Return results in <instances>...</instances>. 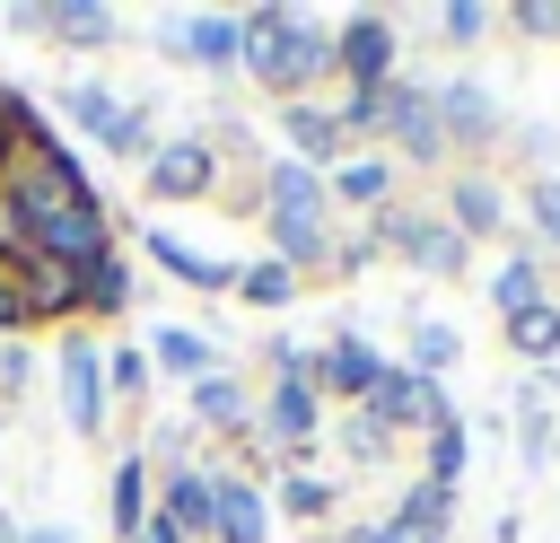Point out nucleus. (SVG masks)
I'll return each mask as SVG.
<instances>
[{
    "label": "nucleus",
    "mask_w": 560,
    "mask_h": 543,
    "mask_svg": "<svg viewBox=\"0 0 560 543\" xmlns=\"http://www.w3.org/2000/svg\"><path fill=\"white\" fill-rule=\"evenodd\" d=\"M254 88H271L280 105H298L324 70H332V26H315L306 9H245V61Z\"/></svg>",
    "instance_id": "1"
},
{
    "label": "nucleus",
    "mask_w": 560,
    "mask_h": 543,
    "mask_svg": "<svg viewBox=\"0 0 560 543\" xmlns=\"http://www.w3.org/2000/svg\"><path fill=\"white\" fill-rule=\"evenodd\" d=\"M262 219H271V245H280L289 272L332 263V193H324L315 166H298V158L262 166Z\"/></svg>",
    "instance_id": "2"
},
{
    "label": "nucleus",
    "mask_w": 560,
    "mask_h": 543,
    "mask_svg": "<svg viewBox=\"0 0 560 543\" xmlns=\"http://www.w3.org/2000/svg\"><path fill=\"white\" fill-rule=\"evenodd\" d=\"M18 254H35V263H61V272H96V263H114V219H105V201H52V210H35V219H18V228H0Z\"/></svg>",
    "instance_id": "3"
},
{
    "label": "nucleus",
    "mask_w": 560,
    "mask_h": 543,
    "mask_svg": "<svg viewBox=\"0 0 560 543\" xmlns=\"http://www.w3.org/2000/svg\"><path fill=\"white\" fill-rule=\"evenodd\" d=\"M219 184V140L210 131H175V140H158V158L140 166V193L149 201H201Z\"/></svg>",
    "instance_id": "4"
},
{
    "label": "nucleus",
    "mask_w": 560,
    "mask_h": 543,
    "mask_svg": "<svg viewBox=\"0 0 560 543\" xmlns=\"http://www.w3.org/2000/svg\"><path fill=\"white\" fill-rule=\"evenodd\" d=\"M376 114H385V131L402 140V158H420V166H438V158H446L438 88H420V79H385V88H376Z\"/></svg>",
    "instance_id": "5"
},
{
    "label": "nucleus",
    "mask_w": 560,
    "mask_h": 543,
    "mask_svg": "<svg viewBox=\"0 0 560 543\" xmlns=\"http://www.w3.org/2000/svg\"><path fill=\"white\" fill-rule=\"evenodd\" d=\"M105 350L88 333L61 342V412H70V438H105Z\"/></svg>",
    "instance_id": "6"
},
{
    "label": "nucleus",
    "mask_w": 560,
    "mask_h": 543,
    "mask_svg": "<svg viewBox=\"0 0 560 543\" xmlns=\"http://www.w3.org/2000/svg\"><path fill=\"white\" fill-rule=\"evenodd\" d=\"M254 429L280 447V455H306L315 429H324V403H315V377H271V394L254 403Z\"/></svg>",
    "instance_id": "7"
},
{
    "label": "nucleus",
    "mask_w": 560,
    "mask_h": 543,
    "mask_svg": "<svg viewBox=\"0 0 560 543\" xmlns=\"http://www.w3.org/2000/svg\"><path fill=\"white\" fill-rule=\"evenodd\" d=\"M166 53L192 61V70H236L245 61V18L236 9H192V18L166 26Z\"/></svg>",
    "instance_id": "8"
},
{
    "label": "nucleus",
    "mask_w": 560,
    "mask_h": 543,
    "mask_svg": "<svg viewBox=\"0 0 560 543\" xmlns=\"http://www.w3.org/2000/svg\"><path fill=\"white\" fill-rule=\"evenodd\" d=\"M376 245L411 254V263H420V272H438V280H455V272H464V236H455L446 219H420V210H376Z\"/></svg>",
    "instance_id": "9"
},
{
    "label": "nucleus",
    "mask_w": 560,
    "mask_h": 543,
    "mask_svg": "<svg viewBox=\"0 0 560 543\" xmlns=\"http://www.w3.org/2000/svg\"><path fill=\"white\" fill-rule=\"evenodd\" d=\"M332 70H350V88H385L394 79V18L359 9L332 26Z\"/></svg>",
    "instance_id": "10"
},
{
    "label": "nucleus",
    "mask_w": 560,
    "mask_h": 543,
    "mask_svg": "<svg viewBox=\"0 0 560 543\" xmlns=\"http://www.w3.org/2000/svg\"><path fill=\"white\" fill-rule=\"evenodd\" d=\"M376 377H385V359H376V342H368V333H332V342L315 350V394H341L350 412L376 394Z\"/></svg>",
    "instance_id": "11"
},
{
    "label": "nucleus",
    "mask_w": 560,
    "mask_h": 543,
    "mask_svg": "<svg viewBox=\"0 0 560 543\" xmlns=\"http://www.w3.org/2000/svg\"><path fill=\"white\" fill-rule=\"evenodd\" d=\"M368 412H376L385 429H446V420H455L446 394H438V377H411V368H385L376 394H368Z\"/></svg>",
    "instance_id": "12"
},
{
    "label": "nucleus",
    "mask_w": 560,
    "mask_h": 543,
    "mask_svg": "<svg viewBox=\"0 0 560 543\" xmlns=\"http://www.w3.org/2000/svg\"><path fill=\"white\" fill-rule=\"evenodd\" d=\"M158 517H175L192 543H210V517H219V473L210 464H158Z\"/></svg>",
    "instance_id": "13"
},
{
    "label": "nucleus",
    "mask_w": 560,
    "mask_h": 543,
    "mask_svg": "<svg viewBox=\"0 0 560 543\" xmlns=\"http://www.w3.org/2000/svg\"><path fill=\"white\" fill-rule=\"evenodd\" d=\"M140 254H149L166 280H184V289H210V298H219V289H236V272H245V263H219V254L184 245L175 228H140Z\"/></svg>",
    "instance_id": "14"
},
{
    "label": "nucleus",
    "mask_w": 560,
    "mask_h": 543,
    "mask_svg": "<svg viewBox=\"0 0 560 543\" xmlns=\"http://www.w3.org/2000/svg\"><path fill=\"white\" fill-rule=\"evenodd\" d=\"M9 272H18L26 324H61V315H79V272H61V263H35V254H9Z\"/></svg>",
    "instance_id": "15"
},
{
    "label": "nucleus",
    "mask_w": 560,
    "mask_h": 543,
    "mask_svg": "<svg viewBox=\"0 0 560 543\" xmlns=\"http://www.w3.org/2000/svg\"><path fill=\"white\" fill-rule=\"evenodd\" d=\"M44 35L70 44V53H105L122 35V9H105V0H44Z\"/></svg>",
    "instance_id": "16"
},
{
    "label": "nucleus",
    "mask_w": 560,
    "mask_h": 543,
    "mask_svg": "<svg viewBox=\"0 0 560 543\" xmlns=\"http://www.w3.org/2000/svg\"><path fill=\"white\" fill-rule=\"evenodd\" d=\"M280 131H289V149H298V166H332V158L350 149V131H341V114H332V105H315V96H298V105H280Z\"/></svg>",
    "instance_id": "17"
},
{
    "label": "nucleus",
    "mask_w": 560,
    "mask_h": 543,
    "mask_svg": "<svg viewBox=\"0 0 560 543\" xmlns=\"http://www.w3.org/2000/svg\"><path fill=\"white\" fill-rule=\"evenodd\" d=\"M149 508H158V464H149L140 447H131V455L114 464V482H105V517H114V534L131 543V534L149 525Z\"/></svg>",
    "instance_id": "18"
},
{
    "label": "nucleus",
    "mask_w": 560,
    "mask_h": 543,
    "mask_svg": "<svg viewBox=\"0 0 560 543\" xmlns=\"http://www.w3.org/2000/svg\"><path fill=\"white\" fill-rule=\"evenodd\" d=\"M210 543H271V508L245 473H219V517H210Z\"/></svg>",
    "instance_id": "19"
},
{
    "label": "nucleus",
    "mask_w": 560,
    "mask_h": 543,
    "mask_svg": "<svg viewBox=\"0 0 560 543\" xmlns=\"http://www.w3.org/2000/svg\"><path fill=\"white\" fill-rule=\"evenodd\" d=\"M438 123H446V140H464V149L499 140V105H490V88H472V79L438 88Z\"/></svg>",
    "instance_id": "20"
},
{
    "label": "nucleus",
    "mask_w": 560,
    "mask_h": 543,
    "mask_svg": "<svg viewBox=\"0 0 560 543\" xmlns=\"http://www.w3.org/2000/svg\"><path fill=\"white\" fill-rule=\"evenodd\" d=\"M446 517H455V490L411 482V490H402V508L385 517V534H394V543H446Z\"/></svg>",
    "instance_id": "21"
},
{
    "label": "nucleus",
    "mask_w": 560,
    "mask_h": 543,
    "mask_svg": "<svg viewBox=\"0 0 560 543\" xmlns=\"http://www.w3.org/2000/svg\"><path fill=\"white\" fill-rule=\"evenodd\" d=\"M499 219H508V201H499L490 175H455V184H446V228H455V236H490Z\"/></svg>",
    "instance_id": "22"
},
{
    "label": "nucleus",
    "mask_w": 560,
    "mask_h": 543,
    "mask_svg": "<svg viewBox=\"0 0 560 543\" xmlns=\"http://www.w3.org/2000/svg\"><path fill=\"white\" fill-rule=\"evenodd\" d=\"M324 193H332V201H359V210H394V166H385V158H341V166L324 175Z\"/></svg>",
    "instance_id": "23"
},
{
    "label": "nucleus",
    "mask_w": 560,
    "mask_h": 543,
    "mask_svg": "<svg viewBox=\"0 0 560 543\" xmlns=\"http://www.w3.org/2000/svg\"><path fill=\"white\" fill-rule=\"evenodd\" d=\"M192 420L201 429H254V403L228 368H210V377H192Z\"/></svg>",
    "instance_id": "24"
},
{
    "label": "nucleus",
    "mask_w": 560,
    "mask_h": 543,
    "mask_svg": "<svg viewBox=\"0 0 560 543\" xmlns=\"http://www.w3.org/2000/svg\"><path fill=\"white\" fill-rule=\"evenodd\" d=\"M61 114H70V131H88V140L105 149V131H114L122 96H114V88H88V79H70V88H61Z\"/></svg>",
    "instance_id": "25"
},
{
    "label": "nucleus",
    "mask_w": 560,
    "mask_h": 543,
    "mask_svg": "<svg viewBox=\"0 0 560 543\" xmlns=\"http://www.w3.org/2000/svg\"><path fill=\"white\" fill-rule=\"evenodd\" d=\"M332 438H341L350 473H376V464H385V447H394V429H385V420H376L368 403H359V412H341V429H332Z\"/></svg>",
    "instance_id": "26"
},
{
    "label": "nucleus",
    "mask_w": 560,
    "mask_h": 543,
    "mask_svg": "<svg viewBox=\"0 0 560 543\" xmlns=\"http://www.w3.org/2000/svg\"><path fill=\"white\" fill-rule=\"evenodd\" d=\"M149 368H175V377H210V342H201L192 324H158V342H149Z\"/></svg>",
    "instance_id": "27"
},
{
    "label": "nucleus",
    "mask_w": 560,
    "mask_h": 543,
    "mask_svg": "<svg viewBox=\"0 0 560 543\" xmlns=\"http://www.w3.org/2000/svg\"><path fill=\"white\" fill-rule=\"evenodd\" d=\"M122 307H131V263L114 254V263H96L79 280V315H122Z\"/></svg>",
    "instance_id": "28"
},
{
    "label": "nucleus",
    "mask_w": 560,
    "mask_h": 543,
    "mask_svg": "<svg viewBox=\"0 0 560 543\" xmlns=\"http://www.w3.org/2000/svg\"><path fill=\"white\" fill-rule=\"evenodd\" d=\"M236 298H245V307H289V298H298V272H289L280 254H262V263L236 272Z\"/></svg>",
    "instance_id": "29"
},
{
    "label": "nucleus",
    "mask_w": 560,
    "mask_h": 543,
    "mask_svg": "<svg viewBox=\"0 0 560 543\" xmlns=\"http://www.w3.org/2000/svg\"><path fill=\"white\" fill-rule=\"evenodd\" d=\"M464 359V342H455V324H438V315H420L411 324V377H446Z\"/></svg>",
    "instance_id": "30"
},
{
    "label": "nucleus",
    "mask_w": 560,
    "mask_h": 543,
    "mask_svg": "<svg viewBox=\"0 0 560 543\" xmlns=\"http://www.w3.org/2000/svg\"><path fill=\"white\" fill-rule=\"evenodd\" d=\"M490 298H499V315H525V307H542V263H534V254H516V263H499V280H490Z\"/></svg>",
    "instance_id": "31"
},
{
    "label": "nucleus",
    "mask_w": 560,
    "mask_h": 543,
    "mask_svg": "<svg viewBox=\"0 0 560 543\" xmlns=\"http://www.w3.org/2000/svg\"><path fill=\"white\" fill-rule=\"evenodd\" d=\"M35 123H44V114H35L18 88H0V184L18 175V158H26V131H35Z\"/></svg>",
    "instance_id": "32"
},
{
    "label": "nucleus",
    "mask_w": 560,
    "mask_h": 543,
    "mask_svg": "<svg viewBox=\"0 0 560 543\" xmlns=\"http://www.w3.org/2000/svg\"><path fill=\"white\" fill-rule=\"evenodd\" d=\"M508 342H516L525 359H551V350H560V307L542 298V307H525V315H508Z\"/></svg>",
    "instance_id": "33"
},
{
    "label": "nucleus",
    "mask_w": 560,
    "mask_h": 543,
    "mask_svg": "<svg viewBox=\"0 0 560 543\" xmlns=\"http://www.w3.org/2000/svg\"><path fill=\"white\" fill-rule=\"evenodd\" d=\"M105 149L149 166V158H158V123H149V105H122V114H114V131H105Z\"/></svg>",
    "instance_id": "34"
},
{
    "label": "nucleus",
    "mask_w": 560,
    "mask_h": 543,
    "mask_svg": "<svg viewBox=\"0 0 560 543\" xmlns=\"http://www.w3.org/2000/svg\"><path fill=\"white\" fill-rule=\"evenodd\" d=\"M464 447H472V438H464V420L429 429V482H438V490H455V482H464Z\"/></svg>",
    "instance_id": "35"
},
{
    "label": "nucleus",
    "mask_w": 560,
    "mask_h": 543,
    "mask_svg": "<svg viewBox=\"0 0 560 543\" xmlns=\"http://www.w3.org/2000/svg\"><path fill=\"white\" fill-rule=\"evenodd\" d=\"M280 508L289 517H332V482L324 473H280Z\"/></svg>",
    "instance_id": "36"
},
{
    "label": "nucleus",
    "mask_w": 560,
    "mask_h": 543,
    "mask_svg": "<svg viewBox=\"0 0 560 543\" xmlns=\"http://www.w3.org/2000/svg\"><path fill=\"white\" fill-rule=\"evenodd\" d=\"M105 394L140 403V394H149V350H105Z\"/></svg>",
    "instance_id": "37"
},
{
    "label": "nucleus",
    "mask_w": 560,
    "mask_h": 543,
    "mask_svg": "<svg viewBox=\"0 0 560 543\" xmlns=\"http://www.w3.org/2000/svg\"><path fill=\"white\" fill-rule=\"evenodd\" d=\"M481 26H490V9H481V0H446V9H438V35H446V44H472Z\"/></svg>",
    "instance_id": "38"
},
{
    "label": "nucleus",
    "mask_w": 560,
    "mask_h": 543,
    "mask_svg": "<svg viewBox=\"0 0 560 543\" xmlns=\"http://www.w3.org/2000/svg\"><path fill=\"white\" fill-rule=\"evenodd\" d=\"M525 210H534V228L560 245V175H534V184H525Z\"/></svg>",
    "instance_id": "39"
},
{
    "label": "nucleus",
    "mask_w": 560,
    "mask_h": 543,
    "mask_svg": "<svg viewBox=\"0 0 560 543\" xmlns=\"http://www.w3.org/2000/svg\"><path fill=\"white\" fill-rule=\"evenodd\" d=\"M508 26H516V35H560V0H516Z\"/></svg>",
    "instance_id": "40"
},
{
    "label": "nucleus",
    "mask_w": 560,
    "mask_h": 543,
    "mask_svg": "<svg viewBox=\"0 0 560 543\" xmlns=\"http://www.w3.org/2000/svg\"><path fill=\"white\" fill-rule=\"evenodd\" d=\"M551 438H560V429H551V420H542V412L525 403V429H516V447H525V464H551Z\"/></svg>",
    "instance_id": "41"
},
{
    "label": "nucleus",
    "mask_w": 560,
    "mask_h": 543,
    "mask_svg": "<svg viewBox=\"0 0 560 543\" xmlns=\"http://www.w3.org/2000/svg\"><path fill=\"white\" fill-rule=\"evenodd\" d=\"M35 385V359H26V342H0V394H26Z\"/></svg>",
    "instance_id": "42"
},
{
    "label": "nucleus",
    "mask_w": 560,
    "mask_h": 543,
    "mask_svg": "<svg viewBox=\"0 0 560 543\" xmlns=\"http://www.w3.org/2000/svg\"><path fill=\"white\" fill-rule=\"evenodd\" d=\"M18 333H26V298H18V272H0V342H18Z\"/></svg>",
    "instance_id": "43"
},
{
    "label": "nucleus",
    "mask_w": 560,
    "mask_h": 543,
    "mask_svg": "<svg viewBox=\"0 0 560 543\" xmlns=\"http://www.w3.org/2000/svg\"><path fill=\"white\" fill-rule=\"evenodd\" d=\"M131 543H192V534H184V525H175V517H158V508H149V525H140V534H131Z\"/></svg>",
    "instance_id": "44"
},
{
    "label": "nucleus",
    "mask_w": 560,
    "mask_h": 543,
    "mask_svg": "<svg viewBox=\"0 0 560 543\" xmlns=\"http://www.w3.org/2000/svg\"><path fill=\"white\" fill-rule=\"evenodd\" d=\"M18 543H70V525H18Z\"/></svg>",
    "instance_id": "45"
},
{
    "label": "nucleus",
    "mask_w": 560,
    "mask_h": 543,
    "mask_svg": "<svg viewBox=\"0 0 560 543\" xmlns=\"http://www.w3.org/2000/svg\"><path fill=\"white\" fill-rule=\"evenodd\" d=\"M350 543H394V534L385 525H350Z\"/></svg>",
    "instance_id": "46"
},
{
    "label": "nucleus",
    "mask_w": 560,
    "mask_h": 543,
    "mask_svg": "<svg viewBox=\"0 0 560 543\" xmlns=\"http://www.w3.org/2000/svg\"><path fill=\"white\" fill-rule=\"evenodd\" d=\"M542 385H551V394H560V359H551V377H542Z\"/></svg>",
    "instance_id": "47"
},
{
    "label": "nucleus",
    "mask_w": 560,
    "mask_h": 543,
    "mask_svg": "<svg viewBox=\"0 0 560 543\" xmlns=\"http://www.w3.org/2000/svg\"><path fill=\"white\" fill-rule=\"evenodd\" d=\"M0 272H9V236H0Z\"/></svg>",
    "instance_id": "48"
}]
</instances>
